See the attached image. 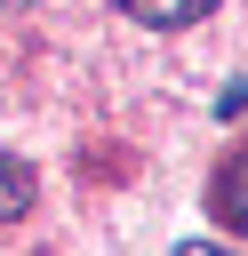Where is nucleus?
<instances>
[{
    "label": "nucleus",
    "instance_id": "obj_1",
    "mask_svg": "<svg viewBox=\"0 0 248 256\" xmlns=\"http://www.w3.org/2000/svg\"><path fill=\"white\" fill-rule=\"evenodd\" d=\"M208 216L232 224V232H248V152H232V160L216 168V184H208Z\"/></svg>",
    "mask_w": 248,
    "mask_h": 256
},
{
    "label": "nucleus",
    "instance_id": "obj_2",
    "mask_svg": "<svg viewBox=\"0 0 248 256\" xmlns=\"http://www.w3.org/2000/svg\"><path fill=\"white\" fill-rule=\"evenodd\" d=\"M120 8H128L144 32H184V24H200L216 0H120Z\"/></svg>",
    "mask_w": 248,
    "mask_h": 256
},
{
    "label": "nucleus",
    "instance_id": "obj_3",
    "mask_svg": "<svg viewBox=\"0 0 248 256\" xmlns=\"http://www.w3.org/2000/svg\"><path fill=\"white\" fill-rule=\"evenodd\" d=\"M24 208H32V168L16 152H0V224H16Z\"/></svg>",
    "mask_w": 248,
    "mask_h": 256
},
{
    "label": "nucleus",
    "instance_id": "obj_4",
    "mask_svg": "<svg viewBox=\"0 0 248 256\" xmlns=\"http://www.w3.org/2000/svg\"><path fill=\"white\" fill-rule=\"evenodd\" d=\"M176 256H232V248H208V240H184Z\"/></svg>",
    "mask_w": 248,
    "mask_h": 256
}]
</instances>
